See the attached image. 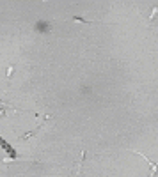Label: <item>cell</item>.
Wrapping results in <instances>:
<instances>
[{
    "label": "cell",
    "instance_id": "1",
    "mask_svg": "<svg viewBox=\"0 0 158 177\" xmlns=\"http://www.w3.org/2000/svg\"><path fill=\"white\" fill-rule=\"evenodd\" d=\"M135 152H137L139 156H142V159H146V161L149 163V167H151V170H153V174H156V165H155V163H151V159H148V158H146L144 154H142V152H139V151H135Z\"/></svg>",
    "mask_w": 158,
    "mask_h": 177
}]
</instances>
